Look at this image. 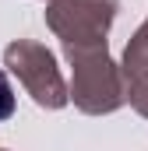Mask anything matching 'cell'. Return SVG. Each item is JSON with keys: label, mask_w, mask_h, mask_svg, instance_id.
<instances>
[{"label": "cell", "mask_w": 148, "mask_h": 151, "mask_svg": "<svg viewBox=\"0 0 148 151\" xmlns=\"http://www.w3.org/2000/svg\"><path fill=\"white\" fill-rule=\"evenodd\" d=\"M11 113H14V91H11L7 77L0 74V119H7Z\"/></svg>", "instance_id": "1"}]
</instances>
